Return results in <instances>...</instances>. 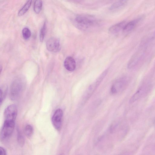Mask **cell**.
<instances>
[{
  "mask_svg": "<svg viewBox=\"0 0 155 155\" xmlns=\"http://www.w3.org/2000/svg\"><path fill=\"white\" fill-rule=\"evenodd\" d=\"M25 87L24 80L21 77L15 78L10 86V97L13 101L18 100L21 96Z\"/></svg>",
  "mask_w": 155,
  "mask_h": 155,
  "instance_id": "1",
  "label": "cell"
},
{
  "mask_svg": "<svg viewBox=\"0 0 155 155\" xmlns=\"http://www.w3.org/2000/svg\"><path fill=\"white\" fill-rule=\"evenodd\" d=\"M108 72V69L104 71L93 83L91 84L86 91L84 95V101L87 100L95 91Z\"/></svg>",
  "mask_w": 155,
  "mask_h": 155,
  "instance_id": "2",
  "label": "cell"
},
{
  "mask_svg": "<svg viewBox=\"0 0 155 155\" xmlns=\"http://www.w3.org/2000/svg\"><path fill=\"white\" fill-rule=\"evenodd\" d=\"M15 124V122L4 121L0 132L1 139H6L12 135L14 130Z\"/></svg>",
  "mask_w": 155,
  "mask_h": 155,
  "instance_id": "3",
  "label": "cell"
},
{
  "mask_svg": "<svg viewBox=\"0 0 155 155\" xmlns=\"http://www.w3.org/2000/svg\"><path fill=\"white\" fill-rule=\"evenodd\" d=\"M129 78L127 77L121 78L116 81L112 86L111 92L115 94L124 90L127 85Z\"/></svg>",
  "mask_w": 155,
  "mask_h": 155,
  "instance_id": "4",
  "label": "cell"
},
{
  "mask_svg": "<svg viewBox=\"0 0 155 155\" xmlns=\"http://www.w3.org/2000/svg\"><path fill=\"white\" fill-rule=\"evenodd\" d=\"M17 112V108L15 105L11 104L8 106L4 111L5 120L15 121Z\"/></svg>",
  "mask_w": 155,
  "mask_h": 155,
  "instance_id": "5",
  "label": "cell"
},
{
  "mask_svg": "<svg viewBox=\"0 0 155 155\" xmlns=\"http://www.w3.org/2000/svg\"><path fill=\"white\" fill-rule=\"evenodd\" d=\"M63 112L60 108L57 109L51 118V122L54 128L58 130H60L62 124Z\"/></svg>",
  "mask_w": 155,
  "mask_h": 155,
  "instance_id": "6",
  "label": "cell"
},
{
  "mask_svg": "<svg viewBox=\"0 0 155 155\" xmlns=\"http://www.w3.org/2000/svg\"><path fill=\"white\" fill-rule=\"evenodd\" d=\"M145 51L144 47H141L133 55L127 64V68L131 69L134 67L137 64L143 55Z\"/></svg>",
  "mask_w": 155,
  "mask_h": 155,
  "instance_id": "7",
  "label": "cell"
},
{
  "mask_svg": "<svg viewBox=\"0 0 155 155\" xmlns=\"http://www.w3.org/2000/svg\"><path fill=\"white\" fill-rule=\"evenodd\" d=\"M75 20L79 28L83 29L88 28L94 23L92 19L83 16H78Z\"/></svg>",
  "mask_w": 155,
  "mask_h": 155,
  "instance_id": "8",
  "label": "cell"
},
{
  "mask_svg": "<svg viewBox=\"0 0 155 155\" xmlns=\"http://www.w3.org/2000/svg\"><path fill=\"white\" fill-rule=\"evenodd\" d=\"M46 47L48 51L51 52H56L60 49V45L59 40L54 37L51 38L46 42Z\"/></svg>",
  "mask_w": 155,
  "mask_h": 155,
  "instance_id": "9",
  "label": "cell"
},
{
  "mask_svg": "<svg viewBox=\"0 0 155 155\" xmlns=\"http://www.w3.org/2000/svg\"><path fill=\"white\" fill-rule=\"evenodd\" d=\"M64 65L65 68L68 71H73L76 68V62L73 58L69 56L65 59L64 62Z\"/></svg>",
  "mask_w": 155,
  "mask_h": 155,
  "instance_id": "10",
  "label": "cell"
},
{
  "mask_svg": "<svg viewBox=\"0 0 155 155\" xmlns=\"http://www.w3.org/2000/svg\"><path fill=\"white\" fill-rule=\"evenodd\" d=\"M126 21H123L112 26L109 29V32L112 34L119 32L121 30H123L126 24Z\"/></svg>",
  "mask_w": 155,
  "mask_h": 155,
  "instance_id": "11",
  "label": "cell"
},
{
  "mask_svg": "<svg viewBox=\"0 0 155 155\" xmlns=\"http://www.w3.org/2000/svg\"><path fill=\"white\" fill-rule=\"evenodd\" d=\"M147 89L146 87H143L140 88L130 98V103H133L138 100L146 92Z\"/></svg>",
  "mask_w": 155,
  "mask_h": 155,
  "instance_id": "12",
  "label": "cell"
},
{
  "mask_svg": "<svg viewBox=\"0 0 155 155\" xmlns=\"http://www.w3.org/2000/svg\"><path fill=\"white\" fill-rule=\"evenodd\" d=\"M140 18L133 20L126 24L124 26L123 30L124 32H127L133 30L135 27Z\"/></svg>",
  "mask_w": 155,
  "mask_h": 155,
  "instance_id": "13",
  "label": "cell"
},
{
  "mask_svg": "<svg viewBox=\"0 0 155 155\" xmlns=\"http://www.w3.org/2000/svg\"><path fill=\"white\" fill-rule=\"evenodd\" d=\"M32 1V0H28L18 12V16H22L27 12L31 5Z\"/></svg>",
  "mask_w": 155,
  "mask_h": 155,
  "instance_id": "14",
  "label": "cell"
},
{
  "mask_svg": "<svg viewBox=\"0 0 155 155\" xmlns=\"http://www.w3.org/2000/svg\"><path fill=\"white\" fill-rule=\"evenodd\" d=\"M128 0H119L113 4L110 7V10L115 9L122 7L125 5Z\"/></svg>",
  "mask_w": 155,
  "mask_h": 155,
  "instance_id": "15",
  "label": "cell"
},
{
  "mask_svg": "<svg viewBox=\"0 0 155 155\" xmlns=\"http://www.w3.org/2000/svg\"><path fill=\"white\" fill-rule=\"evenodd\" d=\"M42 0H35L34 5L33 9L36 14L39 13L42 8Z\"/></svg>",
  "mask_w": 155,
  "mask_h": 155,
  "instance_id": "16",
  "label": "cell"
},
{
  "mask_svg": "<svg viewBox=\"0 0 155 155\" xmlns=\"http://www.w3.org/2000/svg\"><path fill=\"white\" fill-rule=\"evenodd\" d=\"M7 91V87L5 85H3L0 87V104L5 99Z\"/></svg>",
  "mask_w": 155,
  "mask_h": 155,
  "instance_id": "17",
  "label": "cell"
},
{
  "mask_svg": "<svg viewBox=\"0 0 155 155\" xmlns=\"http://www.w3.org/2000/svg\"><path fill=\"white\" fill-rule=\"evenodd\" d=\"M25 135L28 137H30L32 135L33 132V129L32 126L29 124L25 126L24 130Z\"/></svg>",
  "mask_w": 155,
  "mask_h": 155,
  "instance_id": "18",
  "label": "cell"
},
{
  "mask_svg": "<svg viewBox=\"0 0 155 155\" xmlns=\"http://www.w3.org/2000/svg\"><path fill=\"white\" fill-rule=\"evenodd\" d=\"M46 24L45 22L41 27L40 33V40L41 42H42L44 39L46 31Z\"/></svg>",
  "mask_w": 155,
  "mask_h": 155,
  "instance_id": "19",
  "label": "cell"
},
{
  "mask_svg": "<svg viewBox=\"0 0 155 155\" xmlns=\"http://www.w3.org/2000/svg\"><path fill=\"white\" fill-rule=\"evenodd\" d=\"M22 34L24 38L27 40L30 37L31 32L28 28L25 27L22 29Z\"/></svg>",
  "mask_w": 155,
  "mask_h": 155,
  "instance_id": "20",
  "label": "cell"
},
{
  "mask_svg": "<svg viewBox=\"0 0 155 155\" xmlns=\"http://www.w3.org/2000/svg\"><path fill=\"white\" fill-rule=\"evenodd\" d=\"M17 140L20 146L22 147L23 146L25 143V139L21 133L18 130V132Z\"/></svg>",
  "mask_w": 155,
  "mask_h": 155,
  "instance_id": "21",
  "label": "cell"
},
{
  "mask_svg": "<svg viewBox=\"0 0 155 155\" xmlns=\"http://www.w3.org/2000/svg\"><path fill=\"white\" fill-rule=\"evenodd\" d=\"M0 151L1 155H5L6 154V151L2 147H0Z\"/></svg>",
  "mask_w": 155,
  "mask_h": 155,
  "instance_id": "22",
  "label": "cell"
}]
</instances>
